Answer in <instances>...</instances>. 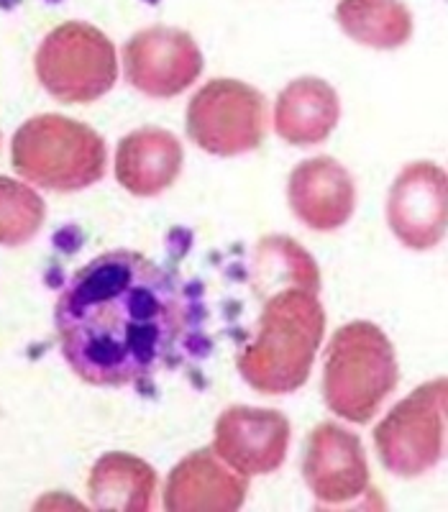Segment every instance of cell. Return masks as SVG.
<instances>
[{
  "label": "cell",
  "instance_id": "5bb4252c",
  "mask_svg": "<svg viewBox=\"0 0 448 512\" xmlns=\"http://www.w3.org/2000/svg\"><path fill=\"white\" fill-rule=\"evenodd\" d=\"M182 144L164 128H139L118 144L116 177L128 192L154 198L182 172Z\"/></svg>",
  "mask_w": 448,
  "mask_h": 512
},
{
  "label": "cell",
  "instance_id": "3957f363",
  "mask_svg": "<svg viewBox=\"0 0 448 512\" xmlns=\"http://www.w3.org/2000/svg\"><path fill=\"white\" fill-rule=\"evenodd\" d=\"M400 379L390 338L369 320H354L333 333L323 361V400L349 423L364 425L379 413Z\"/></svg>",
  "mask_w": 448,
  "mask_h": 512
},
{
  "label": "cell",
  "instance_id": "e0dca14e",
  "mask_svg": "<svg viewBox=\"0 0 448 512\" xmlns=\"http://www.w3.org/2000/svg\"><path fill=\"white\" fill-rule=\"evenodd\" d=\"M336 21L361 47L400 49L413 36V13L402 0H341Z\"/></svg>",
  "mask_w": 448,
  "mask_h": 512
},
{
  "label": "cell",
  "instance_id": "ba28073f",
  "mask_svg": "<svg viewBox=\"0 0 448 512\" xmlns=\"http://www.w3.org/2000/svg\"><path fill=\"white\" fill-rule=\"evenodd\" d=\"M387 223L405 249L428 251L448 233V175L433 162L402 167L387 195Z\"/></svg>",
  "mask_w": 448,
  "mask_h": 512
},
{
  "label": "cell",
  "instance_id": "7a4b0ae2",
  "mask_svg": "<svg viewBox=\"0 0 448 512\" xmlns=\"http://www.w3.org/2000/svg\"><path fill=\"white\" fill-rule=\"evenodd\" d=\"M323 331L326 313L318 290L282 287L264 303L254 341L236 359L239 374L262 395L300 390L310 377Z\"/></svg>",
  "mask_w": 448,
  "mask_h": 512
},
{
  "label": "cell",
  "instance_id": "9a60e30c",
  "mask_svg": "<svg viewBox=\"0 0 448 512\" xmlns=\"http://www.w3.org/2000/svg\"><path fill=\"white\" fill-rule=\"evenodd\" d=\"M341 116L336 90L318 77L292 80L274 103V131L292 146H315L331 136Z\"/></svg>",
  "mask_w": 448,
  "mask_h": 512
},
{
  "label": "cell",
  "instance_id": "6da1fadb",
  "mask_svg": "<svg viewBox=\"0 0 448 512\" xmlns=\"http://www.w3.org/2000/svg\"><path fill=\"white\" fill-rule=\"evenodd\" d=\"M54 326L77 377L126 387L177 364L195 328V303L177 274L144 254L108 251L64 285Z\"/></svg>",
  "mask_w": 448,
  "mask_h": 512
},
{
  "label": "cell",
  "instance_id": "8992f818",
  "mask_svg": "<svg viewBox=\"0 0 448 512\" xmlns=\"http://www.w3.org/2000/svg\"><path fill=\"white\" fill-rule=\"evenodd\" d=\"M36 77L62 103H93L116 85V47L95 26L70 21L41 41Z\"/></svg>",
  "mask_w": 448,
  "mask_h": 512
},
{
  "label": "cell",
  "instance_id": "5b68a950",
  "mask_svg": "<svg viewBox=\"0 0 448 512\" xmlns=\"http://www.w3.org/2000/svg\"><path fill=\"white\" fill-rule=\"evenodd\" d=\"M448 377L420 384L374 428V446L384 469L415 479L433 472L446 451Z\"/></svg>",
  "mask_w": 448,
  "mask_h": 512
},
{
  "label": "cell",
  "instance_id": "2e32d148",
  "mask_svg": "<svg viewBox=\"0 0 448 512\" xmlns=\"http://www.w3.org/2000/svg\"><path fill=\"white\" fill-rule=\"evenodd\" d=\"M88 487L98 510L146 512L154 507L157 474L136 456L108 454L93 466Z\"/></svg>",
  "mask_w": 448,
  "mask_h": 512
},
{
  "label": "cell",
  "instance_id": "7c38bea8",
  "mask_svg": "<svg viewBox=\"0 0 448 512\" xmlns=\"http://www.w3.org/2000/svg\"><path fill=\"white\" fill-rule=\"evenodd\" d=\"M249 492V477L228 466L213 448H200L172 469L164 487L169 512H233Z\"/></svg>",
  "mask_w": 448,
  "mask_h": 512
},
{
  "label": "cell",
  "instance_id": "8fae6325",
  "mask_svg": "<svg viewBox=\"0 0 448 512\" xmlns=\"http://www.w3.org/2000/svg\"><path fill=\"white\" fill-rule=\"evenodd\" d=\"M303 477L320 505H346L369 492V464L359 436L338 423H320L308 438Z\"/></svg>",
  "mask_w": 448,
  "mask_h": 512
},
{
  "label": "cell",
  "instance_id": "52a82bcc",
  "mask_svg": "<svg viewBox=\"0 0 448 512\" xmlns=\"http://www.w3.org/2000/svg\"><path fill=\"white\" fill-rule=\"evenodd\" d=\"M267 123L264 95L239 80H210L187 105V136L216 157L254 152L264 141Z\"/></svg>",
  "mask_w": 448,
  "mask_h": 512
},
{
  "label": "cell",
  "instance_id": "30bf717a",
  "mask_svg": "<svg viewBox=\"0 0 448 512\" xmlns=\"http://www.w3.org/2000/svg\"><path fill=\"white\" fill-rule=\"evenodd\" d=\"M290 420L277 410L233 405L216 420L213 451L244 477H262L285 464Z\"/></svg>",
  "mask_w": 448,
  "mask_h": 512
},
{
  "label": "cell",
  "instance_id": "ac0fdd59",
  "mask_svg": "<svg viewBox=\"0 0 448 512\" xmlns=\"http://www.w3.org/2000/svg\"><path fill=\"white\" fill-rule=\"evenodd\" d=\"M44 200L29 185L0 177V244L21 246L39 233L44 223Z\"/></svg>",
  "mask_w": 448,
  "mask_h": 512
},
{
  "label": "cell",
  "instance_id": "9c48e42d",
  "mask_svg": "<svg viewBox=\"0 0 448 512\" xmlns=\"http://www.w3.org/2000/svg\"><path fill=\"white\" fill-rule=\"evenodd\" d=\"M126 80L146 98H175L203 72V54L187 31L152 26L123 47Z\"/></svg>",
  "mask_w": 448,
  "mask_h": 512
},
{
  "label": "cell",
  "instance_id": "4fadbf2b",
  "mask_svg": "<svg viewBox=\"0 0 448 512\" xmlns=\"http://www.w3.org/2000/svg\"><path fill=\"white\" fill-rule=\"evenodd\" d=\"M290 208L313 231H336L354 216L356 185L349 169L331 157L297 164L287 185Z\"/></svg>",
  "mask_w": 448,
  "mask_h": 512
},
{
  "label": "cell",
  "instance_id": "277c9868",
  "mask_svg": "<svg viewBox=\"0 0 448 512\" xmlns=\"http://www.w3.org/2000/svg\"><path fill=\"white\" fill-rule=\"evenodd\" d=\"M13 167L44 190L75 192L105 175V144L93 128L47 113L26 121L13 136Z\"/></svg>",
  "mask_w": 448,
  "mask_h": 512
},
{
  "label": "cell",
  "instance_id": "d6986e66",
  "mask_svg": "<svg viewBox=\"0 0 448 512\" xmlns=\"http://www.w3.org/2000/svg\"><path fill=\"white\" fill-rule=\"evenodd\" d=\"M256 272L269 280H282L285 287H310L320 290V277L313 256L300 249V244L285 236L264 239L256 251Z\"/></svg>",
  "mask_w": 448,
  "mask_h": 512
}]
</instances>
